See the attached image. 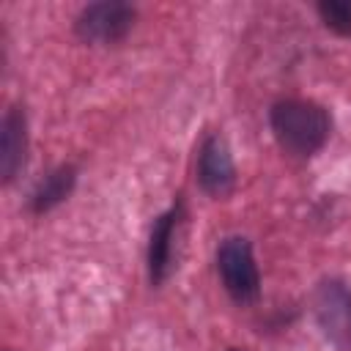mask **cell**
<instances>
[{"instance_id":"obj_1","label":"cell","mask_w":351,"mask_h":351,"mask_svg":"<svg viewBox=\"0 0 351 351\" xmlns=\"http://www.w3.org/2000/svg\"><path fill=\"white\" fill-rule=\"evenodd\" d=\"M269 123L277 143L296 156H313L315 151H321L332 129L329 112L307 99L277 101L269 112Z\"/></svg>"},{"instance_id":"obj_2","label":"cell","mask_w":351,"mask_h":351,"mask_svg":"<svg viewBox=\"0 0 351 351\" xmlns=\"http://www.w3.org/2000/svg\"><path fill=\"white\" fill-rule=\"evenodd\" d=\"M313 315L321 335L337 351H351V288L343 280L326 277L315 285Z\"/></svg>"},{"instance_id":"obj_3","label":"cell","mask_w":351,"mask_h":351,"mask_svg":"<svg viewBox=\"0 0 351 351\" xmlns=\"http://www.w3.org/2000/svg\"><path fill=\"white\" fill-rule=\"evenodd\" d=\"M217 271L233 302L250 304L261 293V274L252 247L244 236H228L217 250Z\"/></svg>"},{"instance_id":"obj_4","label":"cell","mask_w":351,"mask_h":351,"mask_svg":"<svg viewBox=\"0 0 351 351\" xmlns=\"http://www.w3.org/2000/svg\"><path fill=\"white\" fill-rule=\"evenodd\" d=\"M134 25V8L118 0L90 3L80 11L74 30L88 44H115L121 41Z\"/></svg>"},{"instance_id":"obj_5","label":"cell","mask_w":351,"mask_h":351,"mask_svg":"<svg viewBox=\"0 0 351 351\" xmlns=\"http://www.w3.org/2000/svg\"><path fill=\"white\" fill-rule=\"evenodd\" d=\"M197 184L211 197H225L236 186V167L228 143L219 134L203 140L197 154Z\"/></svg>"},{"instance_id":"obj_6","label":"cell","mask_w":351,"mask_h":351,"mask_svg":"<svg viewBox=\"0 0 351 351\" xmlns=\"http://www.w3.org/2000/svg\"><path fill=\"white\" fill-rule=\"evenodd\" d=\"M181 222V203H176L173 208H167L151 230V244H148V277L154 285H162L170 271H173V241H176V230Z\"/></svg>"},{"instance_id":"obj_7","label":"cell","mask_w":351,"mask_h":351,"mask_svg":"<svg viewBox=\"0 0 351 351\" xmlns=\"http://www.w3.org/2000/svg\"><path fill=\"white\" fill-rule=\"evenodd\" d=\"M25 156H27V118L22 107H8L0 132V176L5 184H11L19 176V170L25 167Z\"/></svg>"},{"instance_id":"obj_8","label":"cell","mask_w":351,"mask_h":351,"mask_svg":"<svg viewBox=\"0 0 351 351\" xmlns=\"http://www.w3.org/2000/svg\"><path fill=\"white\" fill-rule=\"evenodd\" d=\"M74 184H77V170H74L71 165L55 167V170L47 173V176L36 184V189L30 192V211H33V214H44V211L55 208L58 203H63V200L71 195Z\"/></svg>"},{"instance_id":"obj_9","label":"cell","mask_w":351,"mask_h":351,"mask_svg":"<svg viewBox=\"0 0 351 351\" xmlns=\"http://www.w3.org/2000/svg\"><path fill=\"white\" fill-rule=\"evenodd\" d=\"M318 14L324 25L337 36H351V3L346 0H324L318 3Z\"/></svg>"},{"instance_id":"obj_10","label":"cell","mask_w":351,"mask_h":351,"mask_svg":"<svg viewBox=\"0 0 351 351\" xmlns=\"http://www.w3.org/2000/svg\"><path fill=\"white\" fill-rule=\"evenodd\" d=\"M230 351H239V348H230Z\"/></svg>"}]
</instances>
